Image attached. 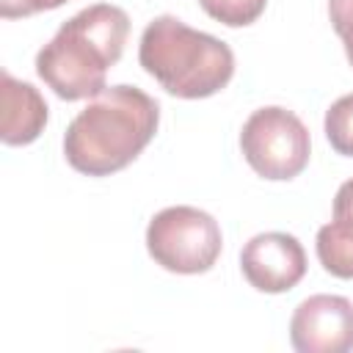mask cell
I'll use <instances>...</instances> for the list:
<instances>
[{
  "label": "cell",
  "instance_id": "10",
  "mask_svg": "<svg viewBox=\"0 0 353 353\" xmlns=\"http://www.w3.org/2000/svg\"><path fill=\"white\" fill-rule=\"evenodd\" d=\"M325 138L336 154L353 157V94L339 97L325 110Z\"/></svg>",
  "mask_w": 353,
  "mask_h": 353
},
{
  "label": "cell",
  "instance_id": "4",
  "mask_svg": "<svg viewBox=\"0 0 353 353\" xmlns=\"http://www.w3.org/2000/svg\"><path fill=\"white\" fill-rule=\"evenodd\" d=\"M221 245L223 237L218 221L199 207H165L146 226L149 256L171 273H207L218 262Z\"/></svg>",
  "mask_w": 353,
  "mask_h": 353
},
{
  "label": "cell",
  "instance_id": "2",
  "mask_svg": "<svg viewBox=\"0 0 353 353\" xmlns=\"http://www.w3.org/2000/svg\"><path fill=\"white\" fill-rule=\"evenodd\" d=\"M127 33L130 17L124 8L110 3L88 6L39 50L36 72L66 102L97 97L108 88V69L121 58Z\"/></svg>",
  "mask_w": 353,
  "mask_h": 353
},
{
  "label": "cell",
  "instance_id": "6",
  "mask_svg": "<svg viewBox=\"0 0 353 353\" xmlns=\"http://www.w3.org/2000/svg\"><path fill=\"white\" fill-rule=\"evenodd\" d=\"M290 342L298 353L353 350V303L345 295H312L290 320Z\"/></svg>",
  "mask_w": 353,
  "mask_h": 353
},
{
  "label": "cell",
  "instance_id": "7",
  "mask_svg": "<svg viewBox=\"0 0 353 353\" xmlns=\"http://www.w3.org/2000/svg\"><path fill=\"white\" fill-rule=\"evenodd\" d=\"M240 270L259 292H287L306 273V251L295 234L262 232L243 245Z\"/></svg>",
  "mask_w": 353,
  "mask_h": 353
},
{
  "label": "cell",
  "instance_id": "12",
  "mask_svg": "<svg viewBox=\"0 0 353 353\" xmlns=\"http://www.w3.org/2000/svg\"><path fill=\"white\" fill-rule=\"evenodd\" d=\"M328 17L336 36L345 44V55L353 66V0H328Z\"/></svg>",
  "mask_w": 353,
  "mask_h": 353
},
{
  "label": "cell",
  "instance_id": "8",
  "mask_svg": "<svg viewBox=\"0 0 353 353\" xmlns=\"http://www.w3.org/2000/svg\"><path fill=\"white\" fill-rule=\"evenodd\" d=\"M0 102H3V124L0 138L8 146L33 143L47 124V102L36 85L17 80L8 72H0Z\"/></svg>",
  "mask_w": 353,
  "mask_h": 353
},
{
  "label": "cell",
  "instance_id": "1",
  "mask_svg": "<svg viewBox=\"0 0 353 353\" xmlns=\"http://www.w3.org/2000/svg\"><path fill=\"white\" fill-rule=\"evenodd\" d=\"M160 105L135 85L102 88L72 119L63 135L66 163L88 176L127 168L154 138Z\"/></svg>",
  "mask_w": 353,
  "mask_h": 353
},
{
  "label": "cell",
  "instance_id": "11",
  "mask_svg": "<svg viewBox=\"0 0 353 353\" xmlns=\"http://www.w3.org/2000/svg\"><path fill=\"white\" fill-rule=\"evenodd\" d=\"M199 6L221 25L245 28L262 17L268 0H199Z\"/></svg>",
  "mask_w": 353,
  "mask_h": 353
},
{
  "label": "cell",
  "instance_id": "13",
  "mask_svg": "<svg viewBox=\"0 0 353 353\" xmlns=\"http://www.w3.org/2000/svg\"><path fill=\"white\" fill-rule=\"evenodd\" d=\"M69 0H0V17L3 19H17V17H30L39 11L58 8Z\"/></svg>",
  "mask_w": 353,
  "mask_h": 353
},
{
  "label": "cell",
  "instance_id": "3",
  "mask_svg": "<svg viewBox=\"0 0 353 353\" xmlns=\"http://www.w3.org/2000/svg\"><path fill=\"white\" fill-rule=\"evenodd\" d=\"M138 61L168 94L204 99L218 94L234 74V52L226 41L163 14L154 17L138 44Z\"/></svg>",
  "mask_w": 353,
  "mask_h": 353
},
{
  "label": "cell",
  "instance_id": "9",
  "mask_svg": "<svg viewBox=\"0 0 353 353\" xmlns=\"http://www.w3.org/2000/svg\"><path fill=\"white\" fill-rule=\"evenodd\" d=\"M317 259L336 279H353V218H334L317 232Z\"/></svg>",
  "mask_w": 353,
  "mask_h": 353
},
{
  "label": "cell",
  "instance_id": "14",
  "mask_svg": "<svg viewBox=\"0 0 353 353\" xmlns=\"http://www.w3.org/2000/svg\"><path fill=\"white\" fill-rule=\"evenodd\" d=\"M334 218H353V179L339 185L334 196Z\"/></svg>",
  "mask_w": 353,
  "mask_h": 353
},
{
  "label": "cell",
  "instance_id": "5",
  "mask_svg": "<svg viewBox=\"0 0 353 353\" xmlns=\"http://www.w3.org/2000/svg\"><path fill=\"white\" fill-rule=\"evenodd\" d=\"M245 163L265 179L281 182L298 176L309 165L312 138L306 124L287 108L268 105L254 110L240 132Z\"/></svg>",
  "mask_w": 353,
  "mask_h": 353
}]
</instances>
